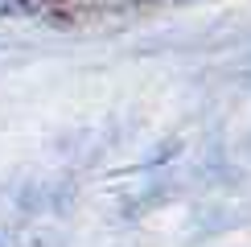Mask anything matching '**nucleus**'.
Segmentation results:
<instances>
[{
    "mask_svg": "<svg viewBox=\"0 0 251 247\" xmlns=\"http://www.w3.org/2000/svg\"><path fill=\"white\" fill-rule=\"evenodd\" d=\"M50 0H0V17H46Z\"/></svg>",
    "mask_w": 251,
    "mask_h": 247,
    "instance_id": "1",
    "label": "nucleus"
}]
</instances>
